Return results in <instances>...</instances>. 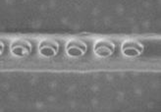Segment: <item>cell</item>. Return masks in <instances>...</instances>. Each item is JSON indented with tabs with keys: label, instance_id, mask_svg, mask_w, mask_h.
<instances>
[{
	"label": "cell",
	"instance_id": "cell-5",
	"mask_svg": "<svg viewBox=\"0 0 161 112\" xmlns=\"http://www.w3.org/2000/svg\"><path fill=\"white\" fill-rule=\"evenodd\" d=\"M122 51L124 55L134 57L138 56L142 51V46L136 42H126L122 46Z\"/></svg>",
	"mask_w": 161,
	"mask_h": 112
},
{
	"label": "cell",
	"instance_id": "cell-1",
	"mask_svg": "<svg viewBox=\"0 0 161 112\" xmlns=\"http://www.w3.org/2000/svg\"><path fill=\"white\" fill-rule=\"evenodd\" d=\"M86 50V44L78 41V39H73V41H70L67 44L66 47V51L67 54L71 57H79V56H82Z\"/></svg>",
	"mask_w": 161,
	"mask_h": 112
},
{
	"label": "cell",
	"instance_id": "cell-4",
	"mask_svg": "<svg viewBox=\"0 0 161 112\" xmlns=\"http://www.w3.org/2000/svg\"><path fill=\"white\" fill-rule=\"evenodd\" d=\"M114 51V45L108 41H99L94 46V52L99 57H108Z\"/></svg>",
	"mask_w": 161,
	"mask_h": 112
},
{
	"label": "cell",
	"instance_id": "cell-3",
	"mask_svg": "<svg viewBox=\"0 0 161 112\" xmlns=\"http://www.w3.org/2000/svg\"><path fill=\"white\" fill-rule=\"evenodd\" d=\"M31 52V45L28 42L23 41H16L13 42L11 46V53L17 57H25V56L29 55Z\"/></svg>",
	"mask_w": 161,
	"mask_h": 112
},
{
	"label": "cell",
	"instance_id": "cell-6",
	"mask_svg": "<svg viewBox=\"0 0 161 112\" xmlns=\"http://www.w3.org/2000/svg\"><path fill=\"white\" fill-rule=\"evenodd\" d=\"M2 52H3V43L0 42V55H1Z\"/></svg>",
	"mask_w": 161,
	"mask_h": 112
},
{
	"label": "cell",
	"instance_id": "cell-2",
	"mask_svg": "<svg viewBox=\"0 0 161 112\" xmlns=\"http://www.w3.org/2000/svg\"><path fill=\"white\" fill-rule=\"evenodd\" d=\"M39 52L44 57H52L58 52V44L51 39H44L39 44Z\"/></svg>",
	"mask_w": 161,
	"mask_h": 112
}]
</instances>
